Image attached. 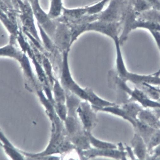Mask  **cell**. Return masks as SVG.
<instances>
[{
  "instance_id": "cell-1",
  "label": "cell",
  "mask_w": 160,
  "mask_h": 160,
  "mask_svg": "<svg viewBox=\"0 0 160 160\" xmlns=\"http://www.w3.org/2000/svg\"><path fill=\"white\" fill-rule=\"evenodd\" d=\"M71 42L73 43L83 33L93 31L101 33L111 38L114 41L119 38L122 25L121 21L108 22L99 20L91 22L70 25Z\"/></svg>"
},
{
  "instance_id": "cell-2",
  "label": "cell",
  "mask_w": 160,
  "mask_h": 160,
  "mask_svg": "<svg viewBox=\"0 0 160 160\" xmlns=\"http://www.w3.org/2000/svg\"><path fill=\"white\" fill-rule=\"evenodd\" d=\"M69 51L66 50L63 52L61 84L66 91H69L81 99L88 101V96L84 88L80 87L72 76L68 62Z\"/></svg>"
},
{
  "instance_id": "cell-3",
  "label": "cell",
  "mask_w": 160,
  "mask_h": 160,
  "mask_svg": "<svg viewBox=\"0 0 160 160\" xmlns=\"http://www.w3.org/2000/svg\"><path fill=\"white\" fill-rule=\"evenodd\" d=\"M130 0H111L107 7L98 14V20L108 22H120Z\"/></svg>"
},
{
  "instance_id": "cell-4",
  "label": "cell",
  "mask_w": 160,
  "mask_h": 160,
  "mask_svg": "<svg viewBox=\"0 0 160 160\" xmlns=\"http://www.w3.org/2000/svg\"><path fill=\"white\" fill-rule=\"evenodd\" d=\"M31 5L37 23L41 26L50 37L53 38L57 28L56 20L51 19L48 13L42 9L39 0H35Z\"/></svg>"
},
{
  "instance_id": "cell-5",
  "label": "cell",
  "mask_w": 160,
  "mask_h": 160,
  "mask_svg": "<svg viewBox=\"0 0 160 160\" xmlns=\"http://www.w3.org/2000/svg\"><path fill=\"white\" fill-rule=\"evenodd\" d=\"M77 112L84 130L91 132L98 122L96 114L97 112L92 108L87 101L81 102Z\"/></svg>"
},
{
  "instance_id": "cell-6",
  "label": "cell",
  "mask_w": 160,
  "mask_h": 160,
  "mask_svg": "<svg viewBox=\"0 0 160 160\" xmlns=\"http://www.w3.org/2000/svg\"><path fill=\"white\" fill-rule=\"evenodd\" d=\"M77 151L81 159H87L97 156H104L116 159H125L126 153L123 149H103L97 148L83 150L76 148Z\"/></svg>"
},
{
  "instance_id": "cell-7",
  "label": "cell",
  "mask_w": 160,
  "mask_h": 160,
  "mask_svg": "<svg viewBox=\"0 0 160 160\" xmlns=\"http://www.w3.org/2000/svg\"><path fill=\"white\" fill-rule=\"evenodd\" d=\"M56 20L57 25L53 38L63 52L70 50L71 46V32L70 26L64 22Z\"/></svg>"
},
{
  "instance_id": "cell-8",
  "label": "cell",
  "mask_w": 160,
  "mask_h": 160,
  "mask_svg": "<svg viewBox=\"0 0 160 160\" xmlns=\"http://www.w3.org/2000/svg\"><path fill=\"white\" fill-rule=\"evenodd\" d=\"M18 15L22 25L23 30L28 32L41 42L35 22L33 12L20 13H18Z\"/></svg>"
},
{
  "instance_id": "cell-9",
  "label": "cell",
  "mask_w": 160,
  "mask_h": 160,
  "mask_svg": "<svg viewBox=\"0 0 160 160\" xmlns=\"http://www.w3.org/2000/svg\"><path fill=\"white\" fill-rule=\"evenodd\" d=\"M84 89L88 96V101L92 104V107L102 108L107 107L118 105L115 103L109 102L100 98L90 88L87 87Z\"/></svg>"
},
{
  "instance_id": "cell-10",
  "label": "cell",
  "mask_w": 160,
  "mask_h": 160,
  "mask_svg": "<svg viewBox=\"0 0 160 160\" xmlns=\"http://www.w3.org/2000/svg\"><path fill=\"white\" fill-rule=\"evenodd\" d=\"M137 18L132 24V30L141 29L148 30L149 32L153 31L160 32V24Z\"/></svg>"
},
{
  "instance_id": "cell-11",
  "label": "cell",
  "mask_w": 160,
  "mask_h": 160,
  "mask_svg": "<svg viewBox=\"0 0 160 160\" xmlns=\"http://www.w3.org/2000/svg\"><path fill=\"white\" fill-rule=\"evenodd\" d=\"M0 20L4 28L10 34L11 36L17 37L19 31L18 25L12 22L8 18L6 14L1 11Z\"/></svg>"
},
{
  "instance_id": "cell-12",
  "label": "cell",
  "mask_w": 160,
  "mask_h": 160,
  "mask_svg": "<svg viewBox=\"0 0 160 160\" xmlns=\"http://www.w3.org/2000/svg\"><path fill=\"white\" fill-rule=\"evenodd\" d=\"M67 94L68 106L69 112L71 116L78 117L77 110L81 102V99L75 94L68 91Z\"/></svg>"
},
{
  "instance_id": "cell-13",
  "label": "cell",
  "mask_w": 160,
  "mask_h": 160,
  "mask_svg": "<svg viewBox=\"0 0 160 160\" xmlns=\"http://www.w3.org/2000/svg\"><path fill=\"white\" fill-rule=\"evenodd\" d=\"M71 141L76 148L85 150L91 148L89 139L85 132L72 136Z\"/></svg>"
},
{
  "instance_id": "cell-14",
  "label": "cell",
  "mask_w": 160,
  "mask_h": 160,
  "mask_svg": "<svg viewBox=\"0 0 160 160\" xmlns=\"http://www.w3.org/2000/svg\"><path fill=\"white\" fill-rule=\"evenodd\" d=\"M134 148L135 154L140 159H143L145 157L146 153V147L142 139L137 134L131 142Z\"/></svg>"
},
{
  "instance_id": "cell-15",
  "label": "cell",
  "mask_w": 160,
  "mask_h": 160,
  "mask_svg": "<svg viewBox=\"0 0 160 160\" xmlns=\"http://www.w3.org/2000/svg\"><path fill=\"white\" fill-rule=\"evenodd\" d=\"M50 5L48 13L52 19H56L62 14L63 6L62 0H50Z\"/></svg>"
},
{
  "instance_id": "cell-16",
  "label": "cell",
  "mask_w": 160,
  "mask_h": 160,
  "mask_svg": "<svg viewBox=\"0 0 160 160\" xmlns=\"http://www.w3.org/2000/svg\"><path fill=\"white\" fill-rule=\"evenodd\" d=\"M85 134L88 136L90 143L96 148L103 149H117L115 144L99 140L93 136L90 131H85Z\"/></svg>"
},
{
  "instance_id": "cell-17",
  "label": "cell",
  "mask_w": 160,
  "mask_h": 160,
  "mask_svg": "<svg viewBox=\"0 0 160 160\" xmlns=\"http://www.w3.org/2000/svg\"><path fill=\"white\" fill-rule=\"evenodd\" d=\"M1 56L13 58L19 61L23 55L12 44H10L1 48Z\"/></svg>"
},
{
  "instance_id": "cell-18",
  "label": "cell",
  "mask_w": 160,
  "mask_h": 160,
  "mask_svg": "<svg viewBox=\"0 0 160 160\" xmlns=\"http://www.w3.org/2000/svg\"><path fill=\"white\" fill-rule=\"evenodd\" d=\"M138 18L149 20L160 24V11L152 8L138 15Z\"/></svg>"
},
{
  "instance_id": "cell-19",
  "label": "cell",
  "mask_w": 160,
  "mask_h": 160,
  "mask_svg": "<svg viewBox=\"0 0 160 160\" xmlns=\"http://www.w3.org/2000/svg\"><path fill=\"white\" fill-rule=\"evenodd\" d=\"M122 108L129 117L135 120H137V116L141 110L138 104L131 102L123 103Z\"/></svg>"
},
{
  "instance_id": "cell-20",
  "label": "cell",
  "mask_w": 160,
  "mask_h": 160,
  "mask_svg": "<svg viewBox=\"0 0 160 160\" xmlns=\"http://www.w3.org/2000/svg\"><path fill=\"white\" fill-rule=\"evenodd\" d=\"M130 2L133 9L138 15L152 8L146 0H131Z\"/></svg>"
},
{
  "instance_id": "cell-21",
  "label": "cell",
  "mask_w": 160,
  "mask_h": 160,
  "mask_svg": "<svg viewBox=\"0 0 160 160\" xmlns=\"http://www.w3.org/2000/svg\"><path fill=\"white\" fill-rule=\"evenodd\" d=\"M111 0H101L100 1L90 6H87V14L95 15L99 13L103 10L105 6Z\"/></svg>"
},
{
  "instance_id": "cell-22",
  "label": "cell",
  "mask_w": 160,
  "mask_h": 160,
  "mask_svg": "<svg viewBox=\"0 0 160 160\" xmlns=\"http://www.w3.org/2000/svg\"><path fill=\"white\" fill-rule=\"evenodd\" d=\"M139 117L141 121L150 126H156L157 120L156 117L150 112L147 111H141Z\"/></svg>"
},
{
  "instance_id": "cell-23",
  "label": "cell",
  "mask_w": 160,
  "mask_h": 160,
  "mask_svg": "<svg viewBox=\"0 0 160 160\" xmlns=\"http://www.w3.org/2000/svg\"><path fill=\"white\" fill-rule=\"evenodd\" d=\"M58 81L55 82L54 91L56 100L60 103L64 102L65 99V92Z\"/></svg>"
},
{
  "instance_id": "cell-24",
  "label": "cell",
  "mask_w": 160,
  "mask_h": 160,
  "mask_svg": "<svg viewBox=\"0 0 160 160\" xmlns=\"http://www.w3.org/2000/svg\"><path fill=\"white\" fill-rule=\"evenodd\" d=\"M150 139L149 146V150L154 147L160 144V130L155 132Z\"/></svg>"
},
{
  "instance_id": "cell-25",
  "label": "cell",
  "mask_w": 160,
  "mask_h": 160,
  "mask_svg": "<svg viewBox=\"0 0 160 160\" xmlns=\"http://www.w3.org/2000/svg\"><path fill=\"white\" fill-rule=\"evenodd\" d=\"M57 111L60 118L63 120H66V109L65 105L59 103L57 106Z\"/></svg>"
},
{
  "instance_id": "cell-26",
  "label": "cell",
  "mask_w": 160,
  "mask_h": 160,
  "mask_svg": "<svg viewBox=\"0 0 160 160\" xmlns=\"http://www.w3.org/2000/svg\"><path fill=\"white\" fill-rule=\"evenodd\" d=\"M155 40L159 51H160V32L151 31L149 32Z\"/></svg>"
},
{
  "instance_id": "cell-27",
  "label": "cell",
  "mask_w": 160,
  "mask_h": 160,
  "mask_svg": "<svg viewBox=\"0 0 160 160\" xmlns=\"http://www.w3.org/2000/svg\"><path fill=\"white\" fill-rule=\"evenodd\" d=\"M6 150L7 152L12 157L16 160H21L22 159L21 157L17 152L13 149L9 148H6Z\"/></svg>"
},
{
  "instance_id": "cell-28",
  "label": "cell",
  "mask_w": 160,
  "mask_h": 160,
  "mask_svg": "<svg viewBox=\"0 0 160 160\" xmlns=\"http://www.w3.org/2000/svg\"><path fill=\"white\" fill-rule=\"evenodd\" d=\"M39 95L41 99V100L45 106L51 112H52V107L48 101L46 99L43 94L40 92L39 93Z\"/></svg>"
},
{
  "instance_id": "cell-29",
  "label": "cell",
  "mask_w": 160,
  "mask_h": 160,
  "mask_svg": "<svg viewBox=\"0 0 160 160\" xmlns=\"http://www.w3.org/2000/svg\"><path fill=\"white\" fill-rule=\"evenodd\" d=\"M152 7V8L159 10V0H146Z\"/></svg>"
},
{
  "instance_id": "cell-30",
  "label": "cell",
  "mask_w": 160,
  "mask_h": 160,
  "mask_svg": "<svg viewBox=\"0 0 160 160\" xmlns=\"http://www.w3.org/2000/svg\"><path fill=\"white\" fill-rule=\"evenodd\" d=\"M155 157L160 156V145L155 150Z\"/></svg>"
},
{
  "instance_id": "cell-31",
  "label": "cell",
  "mask_w": 160,
  "mask_h": 160,
  "mask_svg": "<svg viewBox=\"0 0 160 160\" xmlns=\"http://www.w3.org/2000/svg\"><path fill=\"white\" fill-rule=\"evenodd\" d=\"M160 52V51H159ZM153 75L157 76H160V67L158 69V70L156 71V72L153 73L152 74Z\"/></svg>"
},
{
  "instance_id": "cell-32",
  "label": "cell",
  "mask_w": 160,
  "mask_h": 160,
  "mask_svg": "<svg viewBox=\"0 0 160 160\" xmlns=\"http://www.w3.org/2000/svg\"><path fill=\"white\" fill-rule=\"evenodd\" d=\"M27 1L31 4L35 1V0H27Z\"/></svg>"
},
{
  "instance_id": "cell-33",
  "label": "cell",
  "mask_w": 160,
  "mask_h": 160,
  "mask_svg": "<svg viewBox=\"0 0 160 160\" xmlns=\"http://www.w3.org/2000/svg\"><path fill=\"white\" fill-rule=\"evenodd\" d=\"M159 11H160V0H159Z\"/></svg>"
},
{
  "instance_id": "cell-34",
  "label": "cell",
  "mask_w": 160,
  "mask_h": 160,
  "mask_svg": "<svg viewBox=\"0 0 160 160\" xmlns=\"http://www.w3.org/2000/svg\"><path fill=\"white\" fill-rule=\"evenodd\" d=\"M130 1H131V0H130Z\"/></svg>"
}]
</instances>
